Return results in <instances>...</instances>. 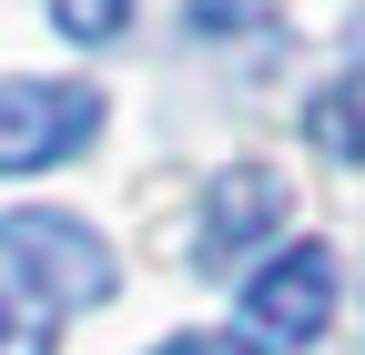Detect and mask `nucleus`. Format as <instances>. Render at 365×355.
<instances>
[{"label": "nucleus", "mask_w": 365, "mask_h": 355, "mask_svg": "<svg viewBox=\"0 0 365 355\" xmlns=\"http://www.w3.org/2000/svg\"><path fill=\"white\" fill-rule=\"evenodd\" d=\"M0 264H11L41 304H112V284H122L112 244L91 234L81 213H41V203L0 213Z\"/></svg>", "instance_id": "nucleus-1"}, {"label": "nucleus", "mask_w": 365, "mask_h": 355, "mask_svg": "<svg viewBox=\"0 0 365 355\" xmlns=\"http://www.w3.org/2000/svg\"><path fill=\"white\" fill-rule=\"evenodd\" d=\"M102 132V92L91 81H0V173H41L91 153Z\"/></svg>", "instance_id": "nucleus-2"}, {"label": "nucleus", "mask_w": 365, "mask_h": 355, "mask_svg": "<svg viewBox=\"0 0 365 355\" xmlns=\"http://www.w3.org/2000/svg\"><path fill=\"white\" fill-rule=\"evenodd\" d=\"M325 315H335V254H325V244H284V254L244 284V325H254L264 345H314Z\"/></svg>", "instance_id": "nucleus-3"}, {"label": "nucleus", "mask_w": 365, "mask_h": 355, "mask_svg": "<svg viewBox=\"0 0 365 355\" xmlns=\"http://www.w3.org/2000/svg\"><path fill=\"white\" fill-rule=\"evenodd\" d=\"M294 213V193H284V173H264V163H234V173H213V193H203V264L223 274L244 244H264L274 224Z\"/></svg>", "instance_id": "nucleus-4"}, {"label": "nucleus", "mask_w": 365, "mask_h": 355, "mask_svg": "<svg viewBox=\"0 0 365 355\" xmlns=\"http://www.w3.org/2000/svg\"><path fill=\"white\" fill-rule=\"evenodd\" d=\"M304 132H314V143H325L335 163H365V81H345V92H325V102L304 112Z\"/></svg>", "instance_id": "nucleus-5"}, {"label": "nucleus", "mask_w": 365, "mask_h": 355, "mask_svg": "<svg viewBox=\"0 0 365 355\" xmlns=\"http://www.w3.org/2000/svg\"><path fill=\"white\" fill-rule=\"evenodd\" d=\"M0 355H51V315L21 294H0Z\"/></svg>", "instance_id": "nucleus-6"}, {"label": "nucleus", "mask_w": 365, "mask_h": 355, "mask_svg": "<svg viewBox=\"0 0 365 355\" xmlns=\"http://www.w3.org/2000/svg\"><path fill=\"white\" fill-rule=\"evenodd\" d=\"M51 21H61L71 41H112V31L132 21V0H51Z\"/></svg>", "instance_id": "nucleus-7"}, {"label": "nucleus", "mask_w": 365, "mask_h": 355, "mask_svg": "<svg viewBox=\"0 0 365 355\" xmlns=\"http://www.w3.org/2000/svg\"><path fill=\"white\" fill-rule=\"evenodd\" d=\"M274 0H193V41H223V31H264Z\"/></svg>", "instance_id": "nucleus-8"}, {"label": "nucleus", "mask_w": 365, "mask_h": 355, "mask_svg": "<svg viewBox=\"0 0 365 355\" xmlns=\"http://www.w3.org/2000/svg\"><path fill=\"white\" fill-rule=\"evenodd\" d=\"M153 355H254V345H234V335H163Z\"/></svg>", "instance_id": "nucleus-9"}, {"label": "nucleus", "mask_w": 365, "mask_h": 355, "mask_svg": "<svg viewBox=\"0 0 365 355\" xmlns=\"http://www.w3.org/2000/svg\"><path fill=\"white\" fill-rule=\"evenodd\" d=\"M345 41H355V51H365V11H355V31H345Z\"/></svg>", "instance_id": "nucleus-10"}]
</instances>
